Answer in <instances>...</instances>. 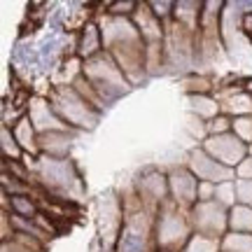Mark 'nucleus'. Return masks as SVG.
<instances>
[]
</instances>
